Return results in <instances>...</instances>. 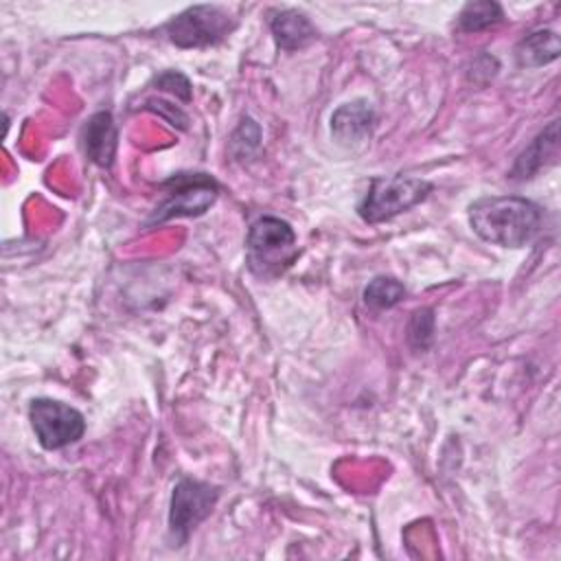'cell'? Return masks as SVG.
I'll return each instance as SVG.
<instances>
[{
    "mask_svg": "<svg viewBox=\"0 0 561 561\" xmlns=\"http://www.w3.org/2000/svg\"><path fill=\"white\" fill-rule=\"evenodd\" d=\"M28 419L39 445L50 451L77 443L85 432V419L77 408L46 397L31 401Z\"/></svg>",
    "mask_w": 561,
    "mask_h": 561,
    "instance_id": "7",
    "label": "cell"
},
{
    "mask_svg": "<svg viewBox=\"0 0 561 561\" xmlns=\"http://www.w3.org/2000/svg\"><path fill=\"white\" fill-rule=\"evenodd\" d=\"M375 127V110L368 101L355 99L340 105L331 116V136L342 147H359L368 142Z\"/></svg>",
    "mask_w": 561,
    "mask_h": 561,
    "instance_id": "8",
    "label": "cell"
},
{
    "mask_svg": "<svg viewBox=\"0 0 561 561\" xmlns=\"http://www.w3.org/2000/svg\"><path fill=\"white\" fill-rule=\"evenodd\" d=\"M156 85H158L160 90H167V92L175 94V96L182 99V101H191V83H188V79H186L182 72H178V70H167V72H162L160 77H156Z\"/></svg>",
    "mask_w": 561,
    "mask_h": 561,
    "instance_id": "16",
    "label": "cell"
},
{
    "mask_svg": "<svg viewBox=\"0 0 561 561\" xmlns=\"http://www.w3.org/2000/svg\"><path fill=\"white\" fill-rule=\"evenodd\" d=\"M116 142H118V131L112 114L110 112L92 114L83 127L85 156L99 167H110L114 162Z\"/></svg>",
    "mask_w": 561,
    "mask_h": 561,
    "instance_id": "10",
    "label": "cell"
},
{
    "mask_svg": "<svg viewBox=\"0 0 561 561\" xmlns=\"http://www.w3.org/2000/svg\"><path fill=\"white\" fill-rule=\"evenodd\" d=\"M434 335V316L432 309H419L412 313L408 324V340L416 351H425Z\"/></svg>",
    "mask_w": 561,
    "mask_h": 561,
    "instance_id": "15",
    "label": "cell"
},
{
    "mask_svg": "<svg viewBox=\"0 0 561 561\" xmlns=\"http://www.w3.org/2000/svg\"><path fill=\"white\" fill-rule=\"evenodd\" d=\"M219 500V489L208 482L182 478L171 493L169 508V533L173 537V546H182L188 535L213 513Z\"/></svg>",
    "mask_w": 561,
    "mask_h": 561,
    "instance_id": "6",
    "label": "cell"
},
{
    "mask_svg": "<svg viewBox=\"0 0 561 561\" xmlns=\"http://www.w3.org/2000/svg\"><path fill=\"white\" fill-rule=\"evenodd\" d=\"M469 226L486 243L522 248L539 232L541 208L517 195L480 197L469 206Z\"/></svg>",
    "mask_w": 561,
    "mask_h": 561,
    "instance_id": "1",
    "label": "cell"
},
{
    "mask_svg": "<svg viewBox=\"0 0 561 561\" xmlns=\"http://www.w3.org/2000/svg\"><path fill=\"white\" fill-rule=\"evenodd\" d=\"M432 191V184L421 178H373L359 204V217L368 224L388 221L412 206L421 204Z\"/></svg>",
    "mask_w": 561,
    "mask_h": 561,
    "instance_id": "3",
    "label": "cell"
},
{
    "mask_svg": "<svg viewBox=\"0 0 561 561\" xmlns=\"http://www.w3.org/2000/svg\"><path fill=\"white\" fill-rule=\"evenodd\" d=\"M405 296V287L390 276L373 278L364 289V302L375 309H390L401 302Z\"/></svg>",
    "mask_w": 561,
    "mask_h": 561,
    "instance_id": "14",
    "label": "cell"
},
{
    "mask_svg": "<svg viewBox=\"0 0 561 561\" xmlns=\"http://www.w3.org/2000/svg\"><path fill=\"white\" fill-rule=\"evenodd\" d=\"M147 107L149 110H160L162 112V116L171 123V125H178V127H182V129H186V116H184V112H180L175 105H169V103H162V101H147Z\"/></svg>",
    "mask_w": 561,
    "mask_h": 561,
    "instance_id": "17",
    "label": "cell"
},
{
    "mask_svg": "<svg viewBox=\"0 0 561 561\" xmlns=\"http://www.w3.org/2000/svg\"><path fill=\"white\" fill-rule=\"evenodd\" d=\"M504 20V11L493 0H478L467 2L458 13V28L465 33H478L491 28Z\"/></svg>",
    "mask_w": 561,
    "mask_h": 561,
    "instance_id": "13",
    "label": "cell"
},
{
    "mask_svg": "<svg viewBox=\"0 0 561 561\" xmlns=\"http://www.w3.org/2000/svg\"><path fill=\"white\" fill-rule=\"evenodd\" d=\"M561 53V44L554 31H535L530 35H526L515 50L517 64L522 68H539L546 66L550 61H554Z\"/></svg>",
    "mask_w": 561,
    "mask_h": 561,
    "instance_id": "12",
    "label": "cell"
},
{
    "mask_svg": "<svg viewBox=\"0 0 561 561\" xmlns=\"http://www.w3.org/2000/svg\"><path fill=\"white\" fill-rule=\"evenodd\" d=\"M270 28L276 46L283 50H298L311 44L318 33L311 20L296 9H276L270 13Z\"/></svg>",
    "mask_w": 561,
    "mask_h": 561,
    "instance_id": "11",
    "label": "cell"
},
{
    "mask_svg": "<svg viewBox=\"0 0 561 561\" xmlns=\"http://www.w3.org/2000/svg\"><path fill=\"white\" fill-rule=\"evenodd\" d=\"M162 188H167V197L158 204L149 224L204 215L219 195V184L206 173H178L167 180Z\"/></svg>",
    "mask_w": 561,
    "mask_h": 561,
    "instance_id": "5",
    "label": "cell"
},
{
    "mask_svg": "<svg viewBox=\"0 0 561 561\" xmlns=\"http://www.w3.org/2000/svg\"><path fill=\"white\" fill-rule=\"evenodd\" d=\"M234 28V18L219 4H195L164 24L167 37L180 48H202L221 42Z\"/></svg>",
    "mask_w": 561,
    "mask_h": 561,
    "instance_id": "4",
    "label": "cell"
},
{
    "mask_svg": "<svg viewBox=\"0 0 561 561\" xmlns=\"http://www.w3.org/2000/svg\"><path fill=\"white\" fill-rule=\"evenodd\" d=\"M559 156V121H552L539 136L519 153L511 169V180L524 182L539 173L546 164L557 162Z\"/></svg>",
    "mask_w": 561,
    "mask_h": 561,
    "instance_id": "9",
    "label": "cell"
},
{
    "mask_svg": "<svg viewBox=\"0 0 561 561\" xmlns=\"http://www.w3.org/2000/svg\"><path fill=\"white\" fill-rule=\"evenodd\" d=\"M298 259L294 228L280 217H259L245 239L248 270L259 278L285 274Z\"/></svg>",
    "mask_w": 561,
    "mask_h": 561,
    "instance_id": "2",
    "label": "cell"
}]
</instances>
